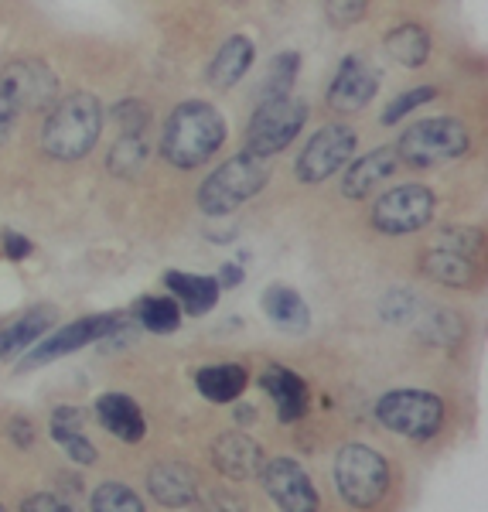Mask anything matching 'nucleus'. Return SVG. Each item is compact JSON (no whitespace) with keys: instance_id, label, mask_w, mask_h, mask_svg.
Instances as JSON below:
<instances>
[{"instance_id":"a211bd4d","label":"nucleus","mask_w":488,"mask_h":512,"mask_svg":"<svg viewBox=\"0 0 488 512\" xmlns=\"http://www.w3.org/2000/svg\"><path fill=\"white\" fill-rule=\"evenodd\" d=\"M256 48L246 35H233L229 41H222V48L215 52V59L209 65V86L212 89H233L243 82L246 72L253 69Z\"/></svg>"},{"instance_id":"a878e982","label":"nucleus","mask_w":488,"mask_h":512,"mask_svg":"<svg viewBox=\"0 0 488 512\" xmlns=\"http://www.w3.org/2000/svg\"><path fill=\"white\" fill-rule=\"evenodd\" d=\"M386 52H390L393 62H400L403 69H420L430 59V35L420 24H400L386 35Z\"/></svg>"},{"instance_id":"58836bf2","label":"nucleus","mask_w":488,"mask_h":512,"mask_svg":"<svg viewBox=\"0 0 488 512\" xmlns=\"http://www.w3.org/2000/svg\"><path fill=\"white\" fill-rule=\"evenodd\" d=\"M229 4H236V7H239V4H243V0H229Z\"/></svg>"},{"instance_id":"aec40b11","label":"nucleus","mask_w":488,"mask_h":512,"mask_svg":"<svg viewBox=\"0 0 488 512\" xmlns=\"http://www.w3.org/2000/svg\"><path fill=\"white\" fill-rule=\"evenodd\" d=\"M96 420L113 437H120V441H127V444H137L140 437H144V431H147L140 407H137L134 400H130V396H123V393L99 396V400H96Z\"/></svg>"},{"instance_id":"2eb2a0df","label":"nucleus","mask_w":488,"mask_h":512,"mask_svg":"<svg viewBox=\"0 0 488 512\" xmlns=\"http://www.w3.org/2000/svg\"><path fill=\"white\" fill-rule=\"evenodd\" d=\"M396 171H400V158H396L393 147H376L366 158L352 161L342 175V195L345 198H366L376 188H383Z\"/></svg>"},{"instance_id":"393cba45","label":"nucleus","mask_w":488,"mask_h":512,"mask_svg":"<svg viewBox=\"0 0 488 512\" xmlns=\"http://www.w3.org/2000/svg\"><path fill=\"white\" fill-rule=\"evenodd\" d=\"M55 325V308H31L14 321V325L0 328V359H11L21 349L35 345L48 328Z\"/></svg>"},{"instance_id":"4be33fe9","label":"nucleus","mask_w":488,"mask_h":512,"mask_svg":"<svg viewBox=\"0 0 488 512\" xmlns=\"http://www.w3.org/2000/svg\"><path fill=\"white\" fill-rule=\"evenodd\" d=\"M263 311H267V318L274 321L277 328H284V332H291V335L308 332V325H311V311H308V304H304V297L297 294L294 287H284V284H274L263 291Z\"/></svg>"},{"instance_id":"4c0bfd02","label":"nucleus","mask_w":488,"mask_h":512,"mask_svg":"<svg viewBox=\"0 0 488 512\" xmlns=\"http://www.w3.org/2000/svg\"><path fill=\"white\" fill-rule=\"evenodd\" d=\"M219 277H222V280H219V287H236L239 280H243V274H239V267H229V263L219 270Z\"/></svg>"},{"instance_id":"6ab92c4d","label":"nucleus","mask_w":488,"mask_h":512,"mask_svg":"<svg viewBox=\"0 0 488 512\" xmlns=\"http://www.w3.org/2000/svg\"><path fill=\"white\" fill-rule=\"evenodd\" d=\"M164 284H168V291L175 294V301L181 308L188 311V315L202 318L209 315V311L219 304V280L215 277H205V274H185V270H168L164 274Z\"/></svg>"},{"instance_id":"6e6552de","label":"nucleus","mask_w":488,"mask_h":512,"mask_svg":"<svg viewBox=\"0 0 488 512\" xmlns=\"http://www.w3.org/2000/svg\"><path fill=\"white\" fill-rule=\"evenodd\" d=\"M359 134L349 123H325L318 134H311V140L304 144V151L294 161V175L301 185H321L332 175H338V168L352 161Z\"/></svg>"},{"instance_id":"b1692460","label":"nucleus","mask_w":488,"mask_h":512,"mask_svg":"<svg viewBox=\"0 0 488 512\" xmlns=\"http://www.w3.org/2000/svg\"><path fill=\"white\" fill-rule=\"evenodd\" d=\"M195 386H198V393H202L205 400H212V403H233V400H239V396H243L246 386H250V376H246V369L236 366V362H222V366L198 369Z\"/></svg>"},{"instance_id":"1a4fd4ad","label":"nucleus","mask_w":488,"mask_h":512,"mask_svg":"<svg viewBox=\"0 0 488 512\" xmlns=\"http://www.w3.org/2000/svg\"><path fill=\"white\" fill-rule=\"evenodd\" d=\"M434 219V192L427 185H396L372 205V226L386 236L420 233Z\"/></svg>"},{"instance_id":"7c9ffc66","label":"nucleus","mask_w":488,"mask_h":512,"mask_svg":"<svg viewBox=\"0 0 488 512\" xmlns=\"http://www.w3.org/2000/svg\"><path fill=\"white\" fill-rule=\"evenodd\" d=\"M430 99H437V86H417V89H407V93H400L393 99L390 106H386L383 113V123L386 127H393V123H400L407 113L420 110L424 103H430Z\"/></svg>"},{"instance_id":"f03ea898","label":"nucleus","mask_w":488,"mask_h":512,"mask_svg":"<svg viewBox=\"0 0 488 512\" xmlns=\"http://www.w3.org/2000/svg\"><path fill=\"white\" fill-rule=\"evenodd\" d=\"M103 134V103L93 93H69L55 99L41 130V151L52 161H79Z\"/></svg>"},{"instance_id":"0eeeda50","label":"nucleus","mask_w":488,"mask_h":512,"mask_svg":"<svg viewBox=\"0 0 488 512\" xmlns=\"http://www.w3.org/2000/svg\"><path fill=\"white\" fill-rule=\"evenodd\" d=\"M376 420L386 431L403 434L410 441H430L444 427V403L427 390H393L379 396Z\"/></svg>"},{"instance_id":"9b49d317","label":"nucleus","mask_w":488,"mask_h":512,"mask_svg":"<svg viewBox=\"0 0 488 512\" xmlns=\"http://www.w3.org/2000/svg\"><path fill=\"white\" fill-rule=\"evenodd\" d=\"M0 93L14 103L18 113L48 110L59 99V76L48 69L45 59H14L0 69Z\"/></svg>"},{"instance_id":"4468645a","label":"nucleus","mask_w":488,"mask_h":512,"mask_svg":"<svg viewBox=\"0 0 488 512\" xmlns=\"http://www.w3.org/2000/svg\"><path fill=\"white\" fill-rule=\"evenodd\" d=\"M212 465L219 468V475L233 478V482H250V478L263 475V448L253 441L250 434H222L212 444Z\"/></svg>"},{"instance_id":"ddd939ff","label":"nucleus","mask_w":488,"mask_h":512,"mask_svg":"<svg viewBox=\"0 0 488 512\" xmlns=\"http://www.w3.org/2000/svg\"><path fill=\"white\" fill-rule=\"evenodd\" d=\"M379 93V72L372 69L369 59L349 55L338 65L332 86H328V106L335 113H362Z\"/></svg>"},{"instance_id":"cd10ccee","label":"nucleus","mask_w":488,"mask_h":512,"mask_svg":"<svg viewBox=\"0 0 488 512\" xmlns=\"http://www.w3.org/2000/svg\"><path fill=\"white\" fill-rule=\"evenodd\" d=\"M137 321L154 335H171L181 325V308L175 301H168V297H140Z\"/></svg>"},{"instance_id":"473e14b6","label":"nucleus","mask_w":488,"mask_h":512,"mask_svg":"<svg viewBox=\"0 0 488 512\" xmlns=\"http://www.w3.org/2000/svg\"><path fill=\"white\" fill-rule=\"evenodd\" d=\"M369 11V0H325V14L328 21L338 24V28H349V24H359Z\"/></svg>"},{"instance_id":"ea45409f","label":"nucleus","mask_w":488,"mask_h":512,"mask_svg":"<svg viewBox=\"0 0 488 512\" xmlns=\"http://www.w3.org/2000/svg\"><path fill=\"white\" fill-rule=\"evenodd\" d=\"M0 512H4V506H0Z\"/></svg>"},{"instance_id":"bb28decb","label":"nucleus","mask_w":488,"mask_h":512,"mask_svg":"<svg viewBox=\"0 0 488 512\" xmlns=\"http://www.w3.org/2000/svg\"><path fill=\"white\" fill-rule=\"evenodd\" d=\"M151 158V147H147V134H120L117 144L110 151V171L117 178H134L140 168Z\"/></svg>"},{"instance_id":"dca6fc26","label":"nucleus","mask_w":488,"mask_h":512,"mask_svg":"<svg viewBox=\"0 0 488 512\" xmlns=\"http://www.w3.org/2000/svg\"><path fill=\"white\" fill-rule=\"evenodd\" d=\"M147 492L154 495L157 506L164 509H185L198 499V478L181 461H161L147 475Z\"/></svg>"},{"instance_id":"20e7f679","label":"nucleus","mask_w":488,"mask_h":512,"mask_svg":"<svg viewBox=\"0 0 488 512\" xmlns=\"http://www.w3.org/2000/svg\"><path fill=\"white\" fill-rule=\"evenodd\" d=\"M393 151H396V158H400V164L424 171V168H437V164L465 158L471 151V134L465 123L454 117H430V120L413 123Z\"/></svg>"},{"instance_id":"c9c22d12","label":"nucleus","mask_w":488,"mask_h":512,"mask_svg":"<svg viewBox=\"0 0 488 512\" xmlns=\"http://www.w3.org/2000/svg\"><path fill=\"white\" fill-rule=\"evenodd\" d=\"M31 239H24L21 233H4V253L11 256V260H28L31 256Z\"/></svg>"},{"instance_id":"7ed1b4c3","label":"nucleus","mask_w":488,"mask_h":512,"mask_svg":"<svg viewBox=\"0 0 488 512\" xmlns=\"http://www.w3.org/2000/svg\"><path fill=\"white\" fill-rule=\"evenodd\" d=\"M270 181V158L260 154H233L226 164L212 171L209 178L198 185V209L205 216H233L239 205H246L253 195H260Z\"/></svg>"},{"instance_id":"f257e3e1","label":"nucleus","mask_w":488,"mask_h":512,"mask_svg":"<svg viewBox=\"0 0 488 512\" xmlns=\"http://www.w3.org/2000/svg\"><path fill=\"white\" fill-rule=\"evenodd\" d=\"M226 144V120L205 99H185L171 110L161 134V158L178 171L202 168Z\"/></svg>"},{"instance_id":"c756f323","label":"nucleus","mask_w":488,"mask_h":512,"mask_svg":"<svg viewBox=\"0 0 488 512\" xmlns=\"http://www.w3.org/2000/svg\"><path fill=\"white\" fill-rule=\"evenodd\" d=\"M93 512H144V502L130 485L103 482L93 492Z\"/></svg>"},{"instance_id":"72a5a7b5","label":"nucleus","mask_w":488,"mask_h":512,"mask_svg":"<svg viewBox=\"0 0 488 512\" xmlns=\"http://www.w3.org/2000/svg\"><path fill=\"white\" fill-rule=\"evenodd\" d=\"M478 239H482V236H478V229H471V226H451V229H444V250L475 256Z\"/></svg>"},{"instance_id":"e433bc0d","label":"nucleus","mask_w":488,"mask_h":512,"mask_svg":"<svg viewBox=\"0 0 488 512\" xmlns=\"http://www.w3.org/2000/svg\"><path fill=\"white\" fill-rule=\"evenodd\" d=\"M14 120H18V110H14V103L0 93V144H4L7 137H11L14 130Z\"/></svg>"},{"instance_id":"9d476101","label":"nucleus","mask_w":488,"mask_h":512,"mask_svg":"<svg viewBox=\"0 0 488 512\" xmlns=\"http://www.w3.org/2000/svg\"><path fill=\"white\" fill-rule=\"evenodd\" d=\"M130 321V315H120V311H110V315H89V318H79L72 325L59 328V332H48L41 335L35 342V349L28 352V362L24 369H35V366H48V362L62 359L69 352H79L86 345L99 342V338H110L117 335L123 325Z\"/></svg>"},{"instance_id":"f704fd0d","label":"nucleus","mask_w":488,"mask_h":512,"mask_svg":"<svg viewBox=\"0 0 488 512\" xmlns=\"http://www.w3.org/2000/svg\"><path fill=\"white\" fill-rule=\"evenodd\" d=\"M21 512H76V509H72L65 499H59V495H52V492H35V495H28V499L21 502Z\"/></svg>"},{"instance_id":"423d86ee","label":"nucleus","mask_w":488,"mask_h":512,"mask_svg":"<svg viewBox=\"0 0 488 512\" xmlns=\"http://www.w3.org/2000/svg\"><path fill=\"white\" fill-rule=\"evenodd\" d=\"M308 123V103L294 96L280 99H260L246 127V151L260 154V158H274L284 147H291V140Z\"/></svg>"},{"instance_id":"2f4dec72","label":"nucleus","mask_w":488,"mask_h":512,"mask_svg":"<svg viewBox=\"0 0 488 512\" xmlns=\"http://www.w3.org/2000/svg\"><path fill=\"white\" fill-rule=\"evenodd\" d=\"M113 117L120 123V134H147L151 130V106L140 99H123L113 110Z\"/></svg>"},{"instance_id":"f3484780","label":"nucleus","mask_w":488,"mask_h":512,"mask_svg":"<svg viewBox=\"0 0 488 512\" xmlns=\"http://www.w3.org/2000/svg\"><path fill=\"white\" fill-rule=\"evenodd\" d=\"M260 386L267 390L270 400L277 403L280 424H294V420H301L308 414V383L297 373H291V369H284V366L263 369Z\"/></svg>"},{"instance_id":"c85d7f7f","label":"nucleus","mask_w":488,"mask_h":512,"mask_svg":"<svg viewBox=\"0 0 488 512\" xmlns=\"http://www.w3.org/2000/svg\"><path fill=\"white\" fill-rule=\"evenodd\" d=\"M297 69H301V55H297V52H280V55H274V62H270L267 76H263L260 99L291 96L294 79H297ZM260 99H256V103H260Z\"/></svg>"},{"instance_id":"5701e85b","label":"nucleus","mask_w":488,"mask_h":512,"mask_svg":"<svg viewBox=\"0 0 488 512\" xmlns=\"http://www.w3.org/2000/svg\"><path fill=\"white\" fill-rule=\"evenodd\" d=\"M82 410L76 407H59L52 414V437L55 444L69 454L76 465H93L99 458V451L93 448V441H86V434H82Z\"/></svg>"},{"instance_id":"f8f14e48","label":"nucleus","mask_w":488,"mask_h":512,"mask_svg":"<svg viewBox=\"0 0 488 512\" xmlns=\"http://www.w3.org/2000/svg\"><path fill=\"white\" fill-rule=\"evenodd\" d=\"M263 485L280 512H318V489L294 458H277L263 465Z\"/></svg>"},{"instance_id":"39448f33","label":"nucleus","mask_w":488,"mask_h":512,"mask_svg":"<svg viewBox=\"0 0 488 512\" xmlns=\"http://www.w3.org/2000/svg\"><path fill=\"white\" fill-rule=\"evenodd\" d=\"M335 489L349 506L372 509L390 489V461L369 444H345L335 454Z\"/></svg>"},{"instance_id":"412c9836","label":"nucleus","mask_w":488,"mask_h":512,"mask_svg":"<svg viewBox=\"0 0 488 512\" xmlns=\"http://www.w3.org/2000/svg\"><path fill=\"white\" fill-rule=\"evenodd\" d=\"M420 274L437 280V284H451V287H475L478 280V267L475 260L465 253L444 250V246H430V250L420 256Z\"/></svg>"}]
</instances>
